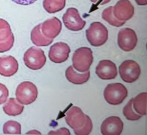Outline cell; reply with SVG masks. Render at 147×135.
<instances>
[{
	"instance_id": "obj_1",
	"label": "cell",
	"mask_w": 147,
	"mask_h": 135,
	"mask_svg": "<svg viewBox=\"0 0 147 135\" xmlns=\"http://www.w3.org/2000/svg\"><path fill=\"white\" fill-rule=\"evenodd\" d=\"M67 123L72 128L76 135H87L92 128V124L90 117L84 114L76 106H73L66 113Z\"/></svg>"
},
{
	"instance_id": "obj_2",
	"label": "cell",
	"mask_w": 147,
	"mask_h": 135,
	"mask_svg": "<svg viewBox=\"0 0 147 135\" xmlns=\"http://www.w3.org/2000/svg\"><path fill=\"white\" fill-rule=\"evenodd\" d=\"M93 60L92 52L90 48H80L76 50L73 54V67L80 72H87L89 70Z\"/></svg>"
},
{
	"instance_id": "obj_3",
	"label": "cell",
	"mask_w": 147,
	"mask_h": 135,
	"mask_svg": "<svg viewBox=\"0 0 147 135\" xmlns=\"http://www.w3.org/2000/svg\"><path fill=\"white\" fill-rule=\"evenodd\" d=\"M87 39L91 45L94 46H100L104 44L108 38V31L107 28L99 22L90 24L86 30Z\"/></svg>"
},
{
	"instance_id": "obj_4",
	"label": "cell",
	"mask_w": 147,
	"mask_h": 135,
	"mask_svg": "<svg viewBox=\"0 0 147 135\" xmlns=\"http://www.w3.org/2000/svg\"><path fill=\"white\" fill-rule=\"evenodd\" d=\"M127 95V91L120 83L109 84L104 92L105 99L109 104L116 105L121 103Z\"/></svg>"
},
{
	"instance_id": "obj_5",
	"label": "cell",
	"mask_w": 147,
	"mask_h": 135,
	"mask_svg": "<svg viewBox=\"0 0 147 135\" xmlns=\"http://www.w3.org/2000/svg\"><path fill=\"white\" fill-rule=\"evenodd\" d=\"M38 92L36 86L29 81L20 83L17 88V100L22 104L27 105L34 102L37 98Z\"/></svg>"
},
{
	"instance_id": "obj_6",
	"label": "cell",
	"mask_w": 147,
	"mask_h": 135,
	"mask_svg": "<svg viewBox=\"0 0 147 135\" xmlns=\"http://www.w3.org/2000/svg\"><path fill=\"white\" fill-rule=\"evenodd\" d=\"M25 65L32 70L41 68L46 62V57L41 49L32 47L25 52L23 58Z\"/></svg>"
},
{
	"instance_id": "obj_7",
	"label": "cell",
	"mask_w": 147,
	"mask_h": 135,
	"mask_svg": "<svg viewBox=\"0 0 147 135\" xmlns=\"http://www.w3.org/2000/svg\"><path fill=\"white\" fill-rule=\"evenodd\" d=\"M119 73L122 80L128 83H132L136 81L141 73L139 64L132 60L124 61L119 67Z\"/></svg>"
},
{
	"instance_id": "obj_8",
	"label": "cell",
	"mask_w": 147,
	"mask_h": 135,
	"mask_svg": "<svg viewBox=\"0 0 147 135\" xmlns=\"http://www.w3.org/2000/svg\"><path fill=\"white\" fill-rule=\"evenodd\" d=\"M118 44L122 50L130 51L136 46L138 38L135 31L129 28L120 30L118 36Z\"/></svg>"
},
{
	"instance_id": "obj_9",
	"label": "cell",
	"mask_w": 147,
	"mask_h": 135,
	"mask_svg": "<svg viewBox=\"0 0 147 135\" xmlns=\"http://www.w3.org/2000/svg\"><path fill=\"white\" fill-rule=\"evenodd\" d=\"M14 36L7 21L0 19V53L9 50L13 46Z\"/></svg>"
},
{
	"instance_id": "obj_10",
	"label": "cell",
	"mask_w": 147,
	"mask_h": 135,
	"mask_svg": "<svg viewBox=\"0 0 147 135\" xmlns=\"http://www.w3.org/2000/svg\"><path fill=\"white\" fill-rule=\"evenodd\" d=\"M63 21L69 30L77 31L82 30L86 24V21L80 17L77 9L71 8L68 9L62 17Z\"/></svg>"
},
{
	"instance_id": "obj_11",
	"label": "cell",
	"mask_w": 147,
	"mask_h": 135,
	"mask_svg": "<svg viewBox=\"0 0 147 135\" xmlns=\"http://www.w3.org/2000/svg\"><path fill=\"white\" fill-rule=\"evenodd\" d=\"M123 128V123L116 116H111L106 119L101 126V132L104 135H119Z\"/></svg>"
},
{
	"instance_id": "obj_12",
	"label": "cell",
	"mask_w": 147,
	"mask_h": 135,
	"mask_svg": "<svg viewBox=\"0 0 147 135\" xmlns=\"http://www.w3.org/2000/svg\"><path fill=\"white\" fill-rule=\"evenodd\" d=\"M70 49L66 44L57 42L50 48L49 56L52 61L56 63H61L66 61L69 57Z\"/></svg>"
},
{
	"instance_id": "obj_13",
	"label": "cell",
	"mask_w": 147,
	"mask_h": 135,
	"mask_svg": "<svg viewBox=\"0 0 147 135\" xmlns=\"http://www.w3.org/2000/svg\"><path fill=\"white\" fill-rule=\"evenodd\" d=\"M113 12L115 17L121 21L131 19L134 13V8L128 0H120L113 7Z\"/></svg>"
},
{
	"instance_id": "obj_14",
	"label": "cell",
	"mask_w": 147,
	"mask_h": 135,
	"mask_svg": "<svg viewBox=\"0 0 147 135\" xmlns=\"http://www.w3.org/2000/svg\"><path fill=\"white\" fill-rule=\"evenodd\" d=\"M96 73L100 78L109 80L115 78L117 72L114 63L109 60H104L99 62L96 68Z\"/></svg>"
},
{
	"instance_id": "obj_15",
	"label": "cell",
	"mask_w": 147,
	"mask_h": 135,
	"mask_svg": "<svg viewBox=\"0 0 147 135\" xmlns=\"http://www.w3.org/2000/svg\"><path fill=\"white\" fill-rule=\"evenodd\" d=\"M41 31L46 37L51 39L57 36L61 29L62 24L57 18L54 17L40 24Z\"/></svg>"
},
{
	"instance_id": "obj_16",
	"label": "cell",
	"mask_w": 147,
	"mask_h": 135,
	"mask_svg": "<svg viewBox=\"0 0 147 135\" xmlns=\"http://www.w3.org/2000/svg\"><path fill=\"white\" fill-rule=\"evenodd\" d=\"M18 64L17 60L11 56L0 57V74L5 77L13 75L17 71Z\"/></svg>"
},
{
	"instance_id": "obj_17",
	"label": "cell",
	"mask_w": 147,
	"mask_h": 135,
	"mask_svg": "<svg viewBox=\"0 0 147 135\" xmlns=\"http://www.w3.org/2000/svg\"><path fill=\"white\" fill-rule=\"evenodd\" d=\"M65 73L66 77L69 81L75 84H82L86 82L90 77V71L79 73L74 70L72 66L67 69Z\"/></svg>"
},
{
	"instance_id": "obj_18",
	"label": "cell",
	"mask_w": 147,
	"mask_h": 135,
	"mask_svg": "<svg viewBox=\"0 0 147 135\" xmlns=\"http://www.w3.org/2000/svg\"><path fill=\"white\" fill-rule=\"evenodd\" d=\"M31 39L32 43L37 46H48L53 41V39L48 38L43 34L41 31L40 24L32 30Z\"/></svg>"
},
{
	"instance_id": "obj_19",
	"label": "cell",
	"mask_w": 147,
	"mask_h": 135,
	"mask_svg": "<svg viewBox=\"0 0 147 135\" xmlns=\"http://www.w3.org/2000/svg\"><path fill=\"white\" fill-rule=\"evenodd\" d=\"M24 108V106L19 103L15 98H10L4 105L3 109L8 115L15 116L21 114Z\"/></svg>"
},
{
	"instance_id": "obj_20",
	"label": "cell",
	"mask_w": 147,
	"mask_h": 135,
	"mask_svg": "<svg viewBox=\"0 0 147 135\" xmlns=\"http://www.w3.org/2000/svg\"><path fill=\"white\" fill-rule=\"evenodd\" d=\"M146 92L141 93L133 98V107L136 113L142 116L146 115Z\"/></svg>"
},
{
	"instance_id": "obj_21",
	"label": "cell",
	"mask_w": 147,
	"mask_h": 135,
	"mask_svg": "<svg viewBox=\"0 0 147 135\" xmlns=\"http://www.w3.org/2000/svg\"><path fill=\"white\" fill-rule=\"evenodd\" d=\"M113 6H111L106 8L102 13V18L110 24L116 27L122 26L125 23V21L119 20L116 18L113 12Z\"/></svg>"
},
{
	"instance_id": "obj_22",
	"label": "cell",
	"mask_w": 147,
	"mask_h": 135,
	"mask_svg": "<svg viewBox=\"0 0 147 135\" xmlns=\"http://www.w3.org/2000/svg\"><path fill=\"white\" fill-rule=\"evenodd\" d=\"M43 6L50 13H55L61 10L65 5V0H44Z\"/></svg>"
},
{
	"instance_id": "obj_23",
	"label": "cell",
	"mask_w": 147,
	"mask_h": 135,
	"mask_svg": "<svg viewBox=\"0 0 147 135\" xmlns=\"http://www.w3.org/2000/svg\"><path fill=\"white\" fill-rule=\"evenodd\" d=\"M133 98L131 99L123 109L124 116L128 120H136L139 119L142 116L136 113L133 107Z\"/></svg>"
},
{
	"instance_id": "obj_24",
	"label": "cell",
	"mask_w": 147,
	"mask_h": 135,
	"mask_svg": "<svg viewBox=\"0 0 147 135\" xmlns=\"http://www.w3.org/2000/svg\"><path fill=\"white\" fill-rule=\"evenodd\" d=\"M4 134H21V125L17 122L9 120L6 122L3 126Z\"/></svg>"
},
{
	"instance_id": "obj_25",
	"label": "cell",
	"mask_w": 147,
	"mask_h": 135,
	"mask_svg": "<svg viewBox=\"0 0 147 135\" xmlns=\"http://www.w3.org/2000/svg\"><path fill=\"white\" fill-rule=\"evenodd\" d=\"M9 95L8 90L4 85L0 83V104L5 102Z\"/></svg>"
},
{
	"instance_id": "obj_26",
	"label": "cell",
	"mask_w": 147,
	"mask_h": 135,
	"mask_svg": "<svg viewBox=\"0 0 147 135\" xmlns=\"http://www.w3.org/2000/svg\"><path fill=\"white\" fill-rule=\"evenodd\" d=\"M50 134H67L69 135L70 132L69 130L65 128H62L56 131H51L49 133Z\"/></svg>"
},
{
	"instance_id": "obj_27",
	"label": "cell",
	"mask_w": 147,
	"mask_h": 135,
	"mask_svg": "<svg viewBox=\"0 0 147 135\" xmlns=\"http://www.w3.org/2000/svg\"><path fill=\"white\" fill-rule=\"evenodd\" d=\"M15 3L21 5H28L34 3L37 0H11Z\"/></svg>"
},
{
	"instance_id": "obj_28",
	"label": "cell",
	"mask_w": 147,
	"mask_h": 135,
	"mask_svg": "<svg viewBox=\"0 0 147 135\" xmlns=\"http://www.w3.org/2000/svg\"><path fill=\"white\" fill-rule=\"evenodd\" d=\"M91 2L96 3V6L100 4L102 5L109 2L111 0H90Z\"/></svg>"
},
{
	"instance_id": "obj_29",
	"label": "cell",
	"mask_w": 147,
	"mask_h": 135,
	"mask_svg": "<svg viewBox=\"0 0 147 135\" xmlns=\"http://www.w3.org/2000/svg\"><path fill=\"white\" fill-rule=\"evenodd\" d=\"M139 5H146L147 4V0H135Z\"/></svg>"
},
{
	"instance_id": "obj_30",
	"label": "cell",
	"mask_w": 147,
	"mask_h": 135,
	"mask_svg": "<svg viewBox=\"0 0 147 135\" xmlns=\"http://www.w3.org/2000/svg\"><path fill=\"white\" fill-rule=\"evenodd\" d=\"M28 134H32V133H37V134H40V132H39L35 130V131H34V130H32V131H31L28 132Z\"/></svg>"
}]
</instances>
